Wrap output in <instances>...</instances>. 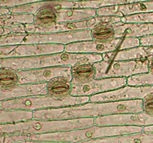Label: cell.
Masks as SVG:
<instances>
[{"label": "cell", "mask_w": 153, "mask_h": 143, "mask_svg": "<svg viewBox=\"0 0 153 143\" xmlns=\"http://www.w3.org/2000/svg\"><path fill=\"white\" fill-rule=\"evenodd\" d=\"M142 112V99L100 103L88 102L70 107L36 110L33 112V119L68 120Z\"/></svg>", "instance_id": "obj_1"}, {"label": "cell", "mask_w": 153, "mask_h": 143, "mask_svg": "<svg viewBox=\"0 0 153 143\" xmlns=\"http://www.w3.org/2000/svg\"><path fill=\"white\" fill-rule=\"evenodd\" d=\"M102 60V55L75 54L63 52L36 57L0 58V68L10 67L19 71L46 67L72 66L79 62L95 63Z\"/></svg>", "instance_id": "obj_2"}, {"label": "cell", "mask_w": 153, "mask_h": 143, "mask_svg": "<svg viewBox=\"0 0 153 143\" xmlns=\"http://www.w3.org/2000/svg\"><path fill=\"white\" fill-rule=\"evenodd\" d=\"M140 126H97L64 132L44 134H27V141H52L76 143L105 137L143 132Z\"/></svg>", "instance_id": "obj_3"}, {"label": "cell", "mask_w": 153, "mask_h": 143, "mask_svg": "<svg viewBox=\"0 0 153 143\" xmlns=\"http://www.w3.org/2000/svg\"><path fill=\"white\" fill-rule=\"evenodd\" d=\"M94 125V118L68 120H31L0 125L1 133L44 134L90 128Z\"/></svg>", "instance_id": "obj_4"}, {"label": "cell", "mask_w": 153, "mask_h": 143, "mask_svg": "<svg viewBox=\"0 0 153 143\" xmlns=\"http://www.w3.org/2000/svg\"><path fill=\"white\" fill-rule=\"evenodd\" d=\"M88 102H90V96L71 95L64 100H55L47 95H34L0 101V109L34 112L46 109L79 105Z\"/></svg>", "instance_id": "obj_5"}, {"label": "cell", "mask_w": 153, "mask_h": 143, "mask_svg": "<svg viewBox=\"0 0 153 143\" xmlns=\"http://www.w3.org/2000/svg\"><path fill=\"white\" fill-rule=\"evenodd\" d=\"M97 69L96 79L107 77H128L148 72L147 58L134 60H102L94 63Z\"/></svg>", "instance_id": "obj_6"}, {"label": "cell", "mask_w": 153, "mask_h": 143, "mask_svg": "<svg viewBox=\"0 0 153 143\" xmlns=\"http://www.w3.org/2000/svg\"><path fill=\"white\" fill-rule=\"evenodd\" d=\"M140 46V38L121 37L110 43H101L94 40H87L66 45L64 52L75 54H97L102 55L114 51L123 50Z\"/></svg>", "instance_id": "obj_7"}, {"label": "cell", "mask_w": 153, "mask_h": 143, "mask_svg": "<svg viewBox=\"0 0 153 143\" xmlns=\"http://www.w3.org/2000/svg\"><path fill=\"white\" fill-rule=\"evenodd\" d=\"M92 40L91 30L67 32H55L47 34H27L23 44L49 43L66 45L72 43Z\"/></svg>", "instance_id": "obj_8"}, {"label": "cell", "mask_w": 153, "mask_h": 143, "mask_svg": "<svg viewBox=\"0 0 153 143\" xmlns=\"http://www.w3.org/2000/svg\"><path fill=\"white\" fill-rule=\"evenodd\" d=\"M153 93V86H126L110 92L90 96V102H110L143 99L146 95Z\"/></svg>", "instance_id": "obj_9"}, {"label": "cell", "mask_w": 153, "mask_h": 143, "mask_svg": "<svg viewBox=\"0 0 153 143\" xmlns=\"http://www.w3.org/2000/svg\"><path fill=\"white\" fill-rule=\"evenodd\" d=\"M19 84L47 83L60 76L71 79L70 66H55L17 71Z\"/></svg>", "instance_id": "obj_10"}, {"label": "cell", "mask_w": 153, "mask_h": 143, "mask_svg": "<svg viewBox=\"0 0 153 143\" xmlns=\"http://www.w3.org/2000/svg\"><path fill=\"white\" fill-rule=\"evenodd\" d=\"M127 86L126 77H107L94 79L85 85L73 86L72 96H91L110 92Z\"/></svg>", "instance_id": "obj_11"}, {"label": "cell", "mask_w": 153, "mask_h": 143, "mask_svg": "<svg viewBox=\"0 0 153 143\" xmlns=\"http://www.w3.org/2000/svg\"><path fill=\"white\" fill-rule=\"evenodd\" d=\"M94 125L97 126L146 127L153 125V117L143 113L115 114L95 118Z\"/></svg>", "instance_id": "obj_12"}, {"label": "cell", "mask_w": 153, "mask_h": 143, "mask_svg": "<svg viewBox=\"0 0 153 143\" xmlns=\"http://www.w3.org/2000/svg\"><path fill=\"white\" fill-rule=\"evenodd\" d=\"M148 12H153V0L123 5L100 7L97 9V16H116L123 17L128 15Z\"/></svg>", "instance_id": "obj_13"}, {"label": "cell", "mask_w": 153, "mask_h": 143, "mask_svg": "<svg viewBox=\"0 0 153 143\" xmlns=\"http://www.w3.org/2000/svg\"><path fill=\"white\" fill-rule=\"evenodd\" d=\"M64 45L49 43L22 44L16 46L7 57H25L51 55L64 52Z\"/></svg>", "instance_id": "obj_14"}, {"label": "cell", "mask_w": 153, "mask_h": 143, "mask_svg": "<svg viewBox=\"0 0 153 143\" xmlns=\"http://www.w3.org/2000/svg\"><path fill=\"white\" fill-rule=\"evenodd\" d=\"M116 38L134 37L140 38L153 34V23L131 22L125 23L120 22L114 24Z\"/></svg>", "instance_id": "obj_15"}, {"label": "cell", "mask_w": 153, "mask_h": 143, "mask_svg": "<svg viewBox=\"0 0 153 143\" xmlns=\"http://www.w3.org/2000/svg\"><path fill=\"white\" fill-rule=\"evenodd\" d=\"M46 83L19 84L10 92L0 91V101L34 95H46Z\"/></svg>", "instance_id": "obj_16"}, {"label": "cell", "mask_w": 153, "mask_h": 143, "mask_svg": "<svg viewBox=\"0 0 153 143\" xmlns=\"http://www.w3.org/2000/svg\"><path fill=\"white\" fill-rule=\"evenodd\" d=\"M73 86H82L96 79L97 69L92 63L79 62L70 66Z\"/></svg>", "instance_id": "obj_17"}, {"label": "cell", "mask_w": 153, "mask_h": 143, "mask_svg": "<svg viewBox=\"0 0 153 143\" xmlns=\"http://www.w3.org/2000/svg\"><path fill=\"white\" fill-rule=\"evenodd\" d=\"M73 85L71 79L60 76L46 83V95L55 100H64L71 96Z\"/></svg>", "instance_id": "obj_18"}, {"label": "cell", "mask_w": 153, "mask_h": 143, "mask_svg": "<svg viewBox=\"0 0 153 143\" xmlns=\"http://www.w3.org/2000/svg\"><path fill=\"white\" fill-rule=\"evenodd\" d=\"M76 143H153V133H136Z\"/></svg>", "instance_id": "obj_19"}, {"label": "cell", "mask_w": 153, "mask_h": 143, "mask_svg": "<svg viewBox=\"0 0 153 143\" xmlns=\"http://www.w3.org/2000/svg\"><path fill=\"white\" fill-rule=\"evenodd\" d=\"M57 22H78L97 16V9L94 8H62L57 10Z\"/></svg>", "instance_id": "obj_20"}, {"label": "cell", "mask_w": 153, "mask_h": 143, "mask_svg": "<svg viewBox=\"0 0 153 143\" xmlns=\"http://www.w3.org/2000/svg\"><path fill=\"white\" fill-rule=\"evenodd\" d=\"M102 59L106 61L111 60H134L144 59L149 57L144 46H137L123 50L114 51L102 55Z\"/></svg>", "instance_id": "obj_21"}, {"label": "cell", "mask_w": 153, "mask_h": 143, "mask_svg": "<svg viewBox=\"0 0 153 143\" xmlns=\"http://www.w3.org/2000/svg\"><path fill=\"white\" fill-rule=\"evenodd\" d=\"M92 40L101 43H110L116 39L114 24L99 23L91 28Z\"/></svg>", "instance_id": "obj_22"}, {"label": "cell", "mask_w": 153, "mask_h": 143, "mask_svg": "<svg viewBox=\"0 0 153 143\" xmlns=\"http://www.w3.org/2000/svg\"><path fill=\"white\" fill-rule=\"evenodd\" d=\"M150 1V0H86V1H76L75 8H94L99 9L100 7L108 6L123 5L131 4L140 1Z\"/></svg>", "instance_id": "obj_23"}, {"label": "cell", "mask_w": 153, "mask_h": 143, "mask_svg": "<svg viewBox=\"0 0 153 143\" xmlns=\"http://www.w3.org/2000/svg\"><path fill=\"white\" fill-rule=\"evenodd\" d=\"M17 71L10 67L0 68V91L10 92L19 85Z\"/></svg>", "instance_id": "obj_24"}, {"label": "cell", "mask_w": 153, "mask_h": 143, "mask_svg": "<svg viewBox=\"0 0 153 143\" xmlns=\"http://www.w3.org/2000/svg\"><path fill=\"white\" fill-rule=\"evenodd\" d=\"M33 119V112L0 109V125L25 122Z\"/></svg>", "instance_id": "obj_25"}, {"label": "cell", "mask_w": 153, "mask_h": 143, "mask_svg": "<svg viewBox=\"0 0 153 143\" xmlns=\"http://www.w3.org/2000/svg\"><path fill=\"white\" fill-rule=\"evenodd\" d=\"M127 85L131 86H153V75L149 72L132 75L127 78Z\"/></svg>", "instance_id": "obj_26"}, {"label": "cell", "mask_w": 153, "mask_h": 143, "mask_svg": "<svg viewBox=\"0 0 153 143\" xmlns=\"http://www.w3.org/2000/svg\"><path fill=\"white\" fill-rule=\"evenodd\" d=\"M27 33H13L0 37V46H13L23 44Z\"/></svg>", "instance_id": "obj_27"}, {"label": "cell", "mask_w": 153, "mask_h": 143, "mask_svg": "<svg viewBox=\"0 0 153 143\" xmlns=\"http://www.w3.org/2000/svg\"><path fill=\"white\" fill-rule=\"evenodd\" d=\"M121 22L125 23L141 22V23H153V12L137 13L121 17Z\"/></svg>", "instance_id": "obj_28"}, {"label": "cell", "mask_w": 153, "mask_h": 143, "mask_svg": "<svg viewBox=\"0 0 153 143\" xmlns=\"http://www.w3.org/2000/svg\"><path fill=\"white\" fill-rule=\"evenodd\" d=\"M27 134L22 133H1L0 143H19L27 142Z\"/></svg>", "instance_id": "obj_29"}, {"label": "cell", "mask_w": 153, "mask_h": 143, "mask_svg": "<svg viewBox=\"0 0 153 143\" xmlns=\"http://www.w3.org/2000/svg\"><path fill=\"white\" fill-rule=\"evenodd\" d=\"M142 113L150 117H153V93L146 95L142 99Z\"/></svg>", "instance_id": "obj_30"}, {"label": "cell", "mask_w": 153, "mask_h": 143, "mask_svg": "<svg viewBox=\"0 0 153 143\" xmlns=\"http://www.w3.org/2000/svg\"><path fill=\"white\" fill-rule=\"evenodd\" d=\"M16 46H0V58L7 57L10 52L16 48Z\"/></svg>", "instance_id": "obj_31"}, {"label": "cell", "mask_w": 153, "mask_h": 143, "mask_svg": "<svg viewBox=\"0 0 153 143\" xmlns=\"http://www.w3.org/2000/svg\"><path fill=\"white\" fill-rule=\"evenodd\" d=\"M140 43L141 46H153V34L140 37Z\"/></svg>", "instance_id": "obj_32"}, {"label": "cell", "mask_w": 153, "mask_h": 143, "mask_svg": "<svg viewBox=\"0 0 153 143\" xmlns=\"http://www.w3.org/2000/svg\"><path fill=\"white\" fill-rule=\"evenodd\" d=\"M148 60V72L153 75V55L147 57Z\"/></svg>", "instance_id": "obj_33"}, {"label": "cell", "mask_w": 153, "mask_h": 143, "mask_svg": "<svg viewBox=\"0 0 153 143\" xmlns=\"http://www.w3.org/2000/svg\"><path fill=\"white\" fill-rule=\"evenodd\" d=\"M149 56L153 55V46H144Z\"/></svg>", "instance_id": "obj_34"}]
</instances>
